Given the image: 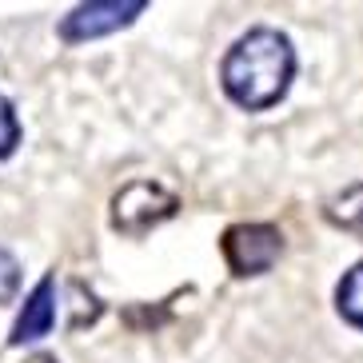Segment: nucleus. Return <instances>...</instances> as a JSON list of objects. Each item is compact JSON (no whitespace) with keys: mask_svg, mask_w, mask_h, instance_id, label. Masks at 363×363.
I'll list each match as a JSON object with an SVG mask.
<instances>
[{"mask_svg":"<svg viewBox=\"0 0 363 363\" xmlns=\"http://www.w3.org/2000/svg\"><path fill=\"white\" fill-rule=\"evenodd\" d=\"M296 76V48L279 28H252L228 48L220 84L228 100L244 112H264L288 96Z\"/></svg>","mask_w":363,"mask_h":363,"instance_id":"f257e3e1","label":"nucleus"},{"mask_svg":"<svg viewBox=\"0 0 363 363\" xmlns=\"http://www.w3.org/2000/svg\"><path fill=\"white\" fill-rule=\"evenodd\" d=\"M176 208H180V200H176V192H168L164 184L132 180L112 196V228L124 232V235H144L156 224L172 220Z\"/></svg>","mask_w":363,"mask_h":363,"instance_id":"f03ea898","label":"nucleus"},{"mask_svg":"<svg viewBox=\"0 0 363 363\" xmlns=\"http://www.w3.org/2000/svg\"><path fill=\"white\" fill-rule=\"evenodd\" d=\"M224 259L232 267V276H264L279 264L284 256V235L272 224H232L224 232Z\"/></svg>","mask_w":363,"mask_h":363,"instance_id":"7ed1b4c3","label":"nucleus"},{"mask_svg":"<svg viewBox=\"0 0 363 363\" xmlns=\"http://www.w3.org/2000/svg\"><path fill=\"white\" fill-rule=\"evenodd\" d=\"M144 9H148L144 0H92V4H76L65 21H60L56 33L68 44H84V40H96V36L128 28Z\"/></svg>","mask_w":363,"mask_h":363,"instance_id":"20e7f679","label":"nucleus"},{"mask_svg":"<svg viewBox=\"0 0 363 363\" xmlns=\"http://www.w3.org/2000/svg\"><path fill=\"white\" fill-rule=\"evenodd\" d=\"M52 323H56V279L44 276L40 284L33 288V296L24 299L21 315H16V323H12L9 343H12V347L36 343V340H44V335L52 331Z\"/></svg>","mask_w":363,"mask_h":363,"instance_id":"39448f33","label":"nucleus"},{"mask_svg":"<svg viewBox=\"0 0 363 363\" xmlns=\"http://www.w3.org/2000/svg\"><path fill=\"white\" fill-rule=\"evenodd\" d=\"M323 216H328L335 228H343V232L363 235V184H352V188L335 192L323 203Z\"/></svg>","mask_w":363,"mask_h":363,"instance_id":"423d86ee","label":"nucleus"},{"mask_svg":"<svg viewBox=\"0 0 363 363\" xmlns=\"http://www.w3.org/2000/svg\"><path fill=\"white\" fill-rule=\"evenodd\" d=\"M335 311H340L352 328L363 331V259L343 272L340 288H335Z\"/></svg>","mask_w":363,"mask_h":363,"instance_id":"0eeeda50","label":"nucleus"},{"mask_svg":"<svg viewBox=\"0 0 363 363\" xmlns=\"http://www.w3.org/2000/svg\"><path fill=\"white\" fill-rule=\"evenodd\" d=\"M16 144H21V120H16L9 100L0 96V160H9Z\"/></svg>","mask_w":363,"mask_h":363,"instance_id":"6e6552de","label":"nucleus"},{"mask_svg":"<svg viewBox=\"0 0 363 363\" xmlns=\"http://www.w3.org/2000/svg\"><path fill=\"white\" fill-rule=\"evenodd\" d=\"M21 291V264L9 247H0V303H9Z\"/></svg>","mask_w":363,"mask_h":363,"instance_id":"1a4fd4ad","label":"nucleus"}]
</instances>
